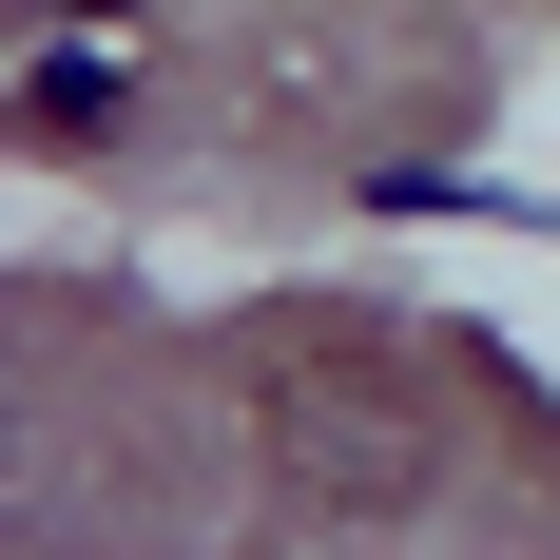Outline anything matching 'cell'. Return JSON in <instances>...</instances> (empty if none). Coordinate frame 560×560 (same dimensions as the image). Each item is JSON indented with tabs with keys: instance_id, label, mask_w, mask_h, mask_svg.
I'll list each match as a JSON object with an SVG mask.
<instances>
[{
	"instance_id": "6da1fadb",
	"label": "cell",
	"mask_w": 560,
	"mask_h": 560,
	"mask_svg": "<svg viewBox=\"0 0 560 560\" xmlns=\"http://www.w3.org/2000/svg\"><path fill=\"white\" fill-rule=\"evenodd\" d=\"M232 387H252V445H271V483L310 522H406L445 483V387L368 310H252L232 329Z\"/></svg>"
}]
</instances>
